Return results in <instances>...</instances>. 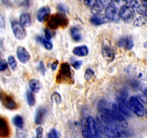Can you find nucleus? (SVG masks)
I'll list each match as a JSON object with an SVG mask.
<instances>
[{
  "label": "nucleus",
  "mask_w": 147,
  "mask_h": 138,
  "mask_svg": "<svg viewBox=\"0 0 147 138\" xmlns=\"http://www.w3.org/2000/svg\"><path fill=\"white\" fill-rule=\"evenodd\" d=\"M29 87L32 92L38 93L40 90L41 88V84L40 81L37 79H31L29 81Z\"/></svg>",
  "instance_id": "obj_21"
},
{
  "label": "nucleus",
  "mask_w": 147,
  "mask_h": 138,
  "mask_svg": "<svg viewBox=\"0 0 147 138\" xmlns=\"http://www.w3.org/2000/svg\"><path fill=\"white\" fill-rule=\"evenodd\" d=\"M11 26H12L14 36L17 39L22 40L26 38V31L24 29V27L20 22H17V21H12L11 23Z\"/></svg>",
  "instance_id": "obj_7"
},
{
  "label": "nucleus",
  "mask_w": 147,
  "mask_h": 138,
  "mask_svg": "<svg viewBox=\"0 0 147 138\" xmlns=\"http://www.w3.org/2000/svg\"><path fill=\"white\" fill-rule=\"evenodd\" d=\"M136 10L138 14H140L141 15H144L146 17H147V7L144 6V5H139V7L136 8Z\"/></svg>",
  "instance_id": "obj_32"
},
{
  "label": "nucleus",
  "mask_w": 147,
  "mask_h": 138,
  "mask_svg": "<svg viewBox=\"0 0 147 138\" xmlns=\"http://www.w3.org/2000/svg\"><path fill=\"white\" fill-rule=\"evenodd\" d=\"M16 135L18 137H25L28 136V132L25 129L22 128V127H18L17 129Z\"/></svg>",
  "instance_id": "obj_30"
},
{
  "label": "nucleus",
  "mask_w": 147,
  "mask_h": 138,
  "mask_svg": "<svg viewBox=\"0 0 147 138\" xmlns=\"http://www.w3.org/2000/svg\"><path fill=\"white\" fill-rule=\"evenodd\" d=\"M56 81L58 84H73L74 83L71 68L67 63H63L60 66L59 72L56 77Z\"/></svg>",
  "instance_id": "obj_1"
},
{
  "label": "nucleus",
  "mask_w": 147,
  "mask_h": 138,
  "mask_svg": "<svg viewBox=\"0 0 147 138\" xmlns=\"http://www.w3.org/2000/svg\"><path fill=\"white\" fill-rule=\"evenodd\" d=\"M10 129L6 119L0 117V137L5 138L9 136Z\"/></svg>",
  "instance_id": "obj_11"
},
{
  "label": "nucleus",
  "mask_w": 147,
  "mask_h": 138,
  "mask_svg": "<svg viewBox=\"0 0 147 138\" xmlns=\"http://www.w3.org/2000/svg\"><path fill=\"white\" fill-rule=\"evenodd\" d=\"M47 137L49 138H58L60 137V135H59V131L55 129H53L49 132V134L47 135Z\"/></svg>",
  "instance_id": "obj_33"
},
{
  "label": "nucleus",
  "mask_w": 147,
  "mask_h": 138,
  "mask_svg": "<svg viewBox=\"0 0 147 138\" xmlns=\"http://www.w3.org/2000/svg\"><path fill=\"white\" fill-rule=\"evenodd\" d=\"M69 24V21L65 16L62 15H54L49 18L48 27L51 29H56L59 27H65Z\"/></svg>",
  "instance_id": "obj_2"
},
{
  "label": "nucleus",
  "mask_w": 147,
  "mask_h": 138,
  "mask_svg": "<svg viewBox=\"0 0 147 138\" xmlns=\"http://www.w3.org/2000/svg\"><path fill=\"white\" fill-rule=\"evenodd\" d=\"M118 46L121 48H123L125 50H131L134 48V41L132 39L129 37L123 38H121V40L118 41Z\"/></svg>",
  "instance_id": "obj_16"
},
{
  "label": "nucleus",
  "mask_w": 147,
  "mask_h": 138,
  "mask_svg": "<svg viewBox=\"0 0 147 138\" xmlns=\"http://www.w3.org/2000/svg\"><path fill=\"white\" fill-rule=\"evenodd\" d=\"M105 16L110 21H117L119 18L117 7L115 5H110L105 9Z\"/></svg>",
  "instance_id": "obj_9"
},
{
  "label": "nucleus",
  "mask_w": 147,
  "mask_h": 138,
  "mask_svg": "<svg viewBox=\"0 0 147 138\" xmlns=\"http://www.w3.org/2000/svg\"><path fill=\"white\" fill-rule=\"evenodd\" d=\"M17 57L21 63L25 64L30 59V55L25 48L22 46H19L17 49Z\"/></svg>",
  "instance_id": "obj_10"
},
{
  "label": "nucleus",
  "mask_w": 147,
  "mask_h": 138,
  "mask_svg": "<svg viewBox=\"0 0 147 138\" xmlns=\"http://www.w3.org/2000/svg\"><path fill=\"white\" fill-rule=\"evenodd\" d=\"M5 27V19H4V17L2 16V15L0 14V28H3Z\"/></svg>",
  "instance_id": "obj_44"
},
{
  "label": "nucleus",
  "mask_w": 147,
  "mask_h": 138,
  "mask_svg": "<svg viewBox=\"0 0 147 138\" xmlns=\"http://www.w3.org/2000/svg\"><path fill=\"white\" fill-rule=\"evenodd\" d=\"M51 69L53 71H56L58 68V61H54L51 63Z\"/></svg>",
  "instance_id": "obj_45"
},
{
  "label": "nucleus",
  "mask_w": 147,
  "mask_h": 138,
  "mask_svg": "<svg viewBox=\"0 0 147 138\" xmlns=\"http://www.w3.org/2000/svg\"><path fill=\"white\" fill-rule=\"evenodd\" d=\"M82 136L85 138L92 137L91 135V133H90V130H89L87 120H84V119H83L82 122Z\"/></svg>",
  "instance_id": "obj_22"
},
{
  "label": "nucleus",
  "mask_w": 147,
  "mask_h": 138,
  "mask_svg": "<svg viewBox=\"0 0 147 138\" xmlns=\"http://www.w3.org/2000/svg\"><path fill=\"white\" fill-rule=\"evenodd\" d=\"M57 8H58V9H59V11H60V12H67V11H68V8L66 7L65 5H61V4H60V5H58Z\"/></svg>",
  "instance_id": "obj_42"
},
{
  "label": "nucleus",
  "mask_w": 147,
  "mask_h": 138,
  "mask_svg": "<svg viewBox=\"0 0 147 138\" xmlns=\"http://www.w3.org/2000/svg\"><path fill=\"white\" fill-rule=\"evenodd\" d=\"M87 125H88L89 130H90V133L92 137H96L98 136V132H97V127H96V122L95 120L92 117H88L87 119Z\"/></svg>",
  "instance_id": "obj_15"
},
{
  "label": "nucleus",
  "mask_w": 147,
  "mask_h": 138,
  "mask_svg": "<svg viewBox=\"0 0 147 138\" xmlns=\"http://www.w3.org/2000/svg\"><path fill=\"white\" fill-rule=\"evenodd\" d=\"M100 2L102 5L103 7H107V6L112 4V0H100Z\"/></svg>",
  "instance_id": "obj_41"
},
{
  "label": "nucleus",
  "mask_w": 147,
  "mask_h": 138,
  "mask_svg": "<svg viewBox=\"0 0 147 138\" xmlns=\"http://www.w3.org/2000/svg\"><path fill=\"white\" fill-rule=\"evenodd\" d=\"M44 32H45V38H46V39L50 40L52 38L51 33L50 30H49V29H46L44 30Z\"/></svg>",
  "instance_id": "obj_43"
},
{
  "label": "nucleus",
  "mask_w": 147,
  "mask_h": 138,
  "mask_svg": "<svg viewBox=\"0 0 147 138\" xmlns=\"http://www.w3.org/2000/svg\"><path fill=\"white\" fill-rule=\"evenodd\" d=\"M129 5L133 8H137L139 7V3L137 0H131L129 2Z\"/></svg>",
  "instance_id": "obj_40"
},
{
  "label": "nucleus",
  "mask_w": 147,
  "mask_h": 138,
  "mask_svg": "<svg viewBox=\"0 0 147 138\" xmlns=\"http://www.w3.org/2000/svg\"><path fill=\"white\" fill-rule=\"evenodd\" d=\"M146 23V17L144 15L139 16L134 21V25L135 27H138L144 26Z\"/></svg>",
  "instance_id": "obj_24"
},
{
  "label": "nucleus",
  "mask_w": 147,
  "mask_h": 138,
  "mask_svg": "<svg viewBox=\"0 0 147 138\" xmlns=\"http://www.w3.org/2000/svg\"><path fill=\"white\" fill-rule=\"evenodd\" d=\"M0 101L2 105L9 110H15L18 109V106L16 101L12 96L4 92L0 93Z\"/></svg>",
  "instance_id": "obj_6"
},
{
  "label": "nucleus",
  "mask_w": 147,
  "mask_h": 138,
  "mask_svg": "<svg viewBox=\"0 0 147 138\" xmlns=\"http://www.w3.org/2000/svg\"><path fill=\"white\" fill-rule=\"evenodd\" d=\"M117 105H118L119 110L121 111V113L126 117H131V109L128 107V101H127L126 97L123 96H120L116 98Z\"/></svg>",
  "instance_id": "obj_8"
},
{
  "label": "nucleus",
  "mask_w": 147,
  "mask_h": 138,
  "mask_svg": "<svg viewBox=\"0 0 147 138\" xmlns=\"http://www.w3.org/2000/svg\"><path fill=\"white\" fill-rule=\"evenodd\" d=\"M94 76V71H92V69L87 68L85 71V74H84V78H85L86 81H89L93 78Z\"/></svg>",
  "instance_id": "obj_31"
},
{
  "label": "nucleus",
  "mask_w": 147,
  "mask_h": 138,
  "mask_svg": "<svg viewBox=\"0 0 147 138\" xmlns=\"http://www.w3.org/2000/svg\"><path fill=\"white\" fill-rule=\"evenodd\" d=\"M111 114H112L114 123H116L118 125L123 127H126L128 126V122H127L124 115L119 110V108H118L117 104H113L112 105Z\"/></svg>",
  "instance_id": "obj_3"
},
{
  "label": "nucleus",
  "mask_w": 147,
  "mask_h": 138,
  "mask_svg": "<svg viewBox=\"0 0 147 138\" xmlns=\"http://www.w3.org/2000/svg\"><path fill=\"white\" fill-rule=\"evenodd\" d=\"M73 53L79 57H84L88 55L89 49L87 46H81L73 49Z\"/></svg>",
  "instance_id": "obj_17"
},
{
  "label": "nucleus",
  "mask_w": 147,
  "mask_h": 138,
  "mask_svg": "<svg viewBox=\"0 0 147 138\" xmlns=\"http://www.w3.org/2000/svg\"><path fill=\"white\" fill-rule=\"evenodd\" d=\"M102 55L105 60L108 63L112 62L115 59V53L113 50L109 46H104L102 50Z\"/></svg>",
  "instance_id": "obj_13"
},
{
  "label": "nucleus",
  "mask_w": 147,
  "mask_h": 138,
  "mask_svg": "<svg viewBox=\"0 0 147 138\" xmlns=\"http://www.w3.org/2000/svg\"><path fill=\"white\" fill-rule=\"evenodd\" d=\"M51 100L52 101H55V103H56V105H59L60 104H61V101H62L61 97L60 94H59L58 92H56V91H55V92L52 94Z\"/></svg>",
  "instance_id": "obj_28"
},
{
  "label": "nucleus",
  "mask_w": 147,
  "mask_h": 138,
  "mask_svg": "<svg viewBox=\"0 0 147 138\" xmlns=\"http://www.w3.org/2000/svg\"><path fill=\"white\" fill-rule=\"evenodd\" d=\"M144 91V94H145V95L146 96H147V88H144V91Z\"/></svg>",
  "instance_id": "obj_47"
},
{
  "label": "nucleus",
  "mask_w": 147,
  "mask_h": 138,
  "mask_svg": "<svg viewBox=\"0 0 147 138\" xmlns=\"http://www.w3.org/2000/svg\"><path fill=\"white\" fill-rule=\"evenodd\" d=\"M8 67V63H7L6 60H0V71H5Z\"/></svg>",
  "instance_id": "obj_35"
},
{
  "label": "nucleus",
  "mask_w": 147,
  "mask_h": 138,
  "mask_svg": "<svg viewBox=\"0 0 147 138\" xmlns=\"http://www.w3.org/2000/svg\"><path fill=\"white\" fill-rule=\"evenodd\" d=\"M36 137L38 138H41L43 137V129L42 127H38L36 128Z\"/></svg>",
  "instance_id": "obj_37"
},
{
  "label": "nucleus",
  "mask_w": 147,
  "mask_h": 138,
  "mask_svg": "<svg viewBox=\"0 0 147 138\" xmlns=\"http://www.w3.org/2000/svg\"><path fill=\"white\" fill-rule=\"evenodd\" d=\"M144 47L146 49H147V41L145 42V43H144Z\"/></svg>",
  "instance_id": "obj_48"
},
{
  "label": "nucleus",
  "mask_w": 147,
  "mask_h": 138,
  "mask_svg": "<svg viewBox=\"0 0 147 138\" xmlns=\"http://www.w3.org/2000/svg\"><path fill=\"white\" fill-rule=\"evenodd\" d=\"M8 64L10 66L11 69H12L13 71H15L17 68V62L14 56H10L8 57Z\"/></svg>",
  "instance_id": "obj_29"
},
{
  "label": "nucleus",
  "mask_w": 147,
  "mask_h": 138,
  "mask_svg": "<svg viewBox=\"0 0 147 138\" xmlns=\"http://www.w3.org/2000/svg\"><path fill=\"white\" fill-rule=\"evenodd\" d=\"M45 115H46V111H45V109L43 107H40L37 109L35 117V122L36 125H39L43 123Z\"/></svg>",
  "instance_id": "obj_18"
},
{
  "label": "nucleus",
  "mask_w": 147,
  "mask_h": 138,
  "mask_svg": "<svg viewBox=\"0 0 147 138\" xmlns=\"http://www.w3.org/2000/svg\"><path fill=\"white\" fill-rule=\"evenodd\" d=\"M37 40H38V42L41 43L45 47V48L47 49L48 50H51L53 49V44L47 39H45L42 37H38L37 38Z\"/></svg>",
  "instance_id": "obj_23"
},
{
  "label": "nucleus",
  "mask_w": 147,
  "mask_h": 138,
  "mask_svg": "<svg viewBox=\"0 0 147 138\" xmlns=\"http://www.w3.org/2000/svg\"><path fill=\"white\" fill-rule=\"evenodd\" d=\"M51 14V9L48 6L40 8L37 12V19L40 22H44L49 18Z\"/></svg>",
  "instance_id": "obj_12"
},
{
  "label": "nucleus",
  "mask_w": 147,
  "mask_h": 138,
  "mask_svg": "<svg viewBox=\"0 0 147 138\" xmlns=\"http://www.w3.org/2000/svg\"><path fill=\"white\" fill-rule=\"evenodd\" d=\"M20 23L25 27L31 25L30 15L28 13H22L20 17Z\"/></svg>",
  "instance_id": "obj_20"
},
{
  "label": "nucleus",
  "mask_w": 147,
  "mask_h": 138,
  "mask_svg": "<svg viewBox=\"0 0 147 138\" xmlns=\"http://www.w3.org/2000/svg\"><path fill=\"white\" fill-rule=\"evenodd\" d=\"M84 4L88 7H92L97 2V0H84Z\"/></svg>",
  "instance_id": "obj_38"
},
{
  "label": "nucleus",
  "mask_w": 147,
  "mask_h": 138,
  "mask_svg": "<svg viewBox=\"0 0 147 138\" xmlns=\"http://www.w3.org/2000/svg\"><path fill=\"white\" fill-rule=\"evenodd\" d=\"M143 2V5H144V6L147 7V0H141Z\"/></svg>",
  "instance_id": "obj_46"
},
{
  "label": "nucleus",
  "mask_w": 147,
  "mask_h": 138,
  "mask_svg": "<svg viewBox=\"0 0 147 138\" xmlns=\"http://www.w3.org/2000/svg\"><path fill=\"white\" fill-rule=\"evenodd\" d=\"M82 64L83 62L82 61V60H77V61L74 62V63H72V66H73V67L76 70H79V69L81 68Z\"/></svg>",
  "instance_id": "obj_36"
},
{
  "label": "nucleus",
  "mask_w": 147,
  "mask_h": 138,
  "mask_svg": "<svg viewBox=\"0 0 147 138\" xmlns=\"http://www.w3.org/2000/svg\"><path fill=\"white\" fill-rule=\"evenodd\" d=\"M144 115H146V118H147V109H146V111L144 112Z\"/></svg>",
  "instance_id": "obj_49"
},
{
  "label": "nucleus",
  "mask_w": 147,
  "mask_h": 138,
  "mask_svg": "<svg viewBox=\"0 0 147 138\" xmlns=\"http://www.w3.org/2000/svg\"><path fill=\"white\" fill-rule=\"evenodd\" d=\"M109 19L106 16L100 14L94 15L90 18V22L94 25H101L103 24L107 23L109 22Z\"/></svg>",
  "instance_id": "obj_14"
},
{
  "label": "nucleus",
  "mask_w": 147,
  "mask_h": 138,
  "mask_svg": "<svg viewBox=\"0 0 147 138\" xmlns=\"http://www.w3.org/2000/svg\"><path fill=\"white\" fill-rule=\"evenodd\" d=\"M115 6L119 7H123L125 6L127 4V0H115Z\"/></svg>",
  "instance_id": "obj_34"
},
{
  "label": "nucleus",
  "mask_w": 147,
  "mask_h": 138,
  "mask_svg": "<svg viewBox=\"0 0 147 138\" xmlns=\"http://www.w3.org/2000/svg\"><path fill=\"white\" fill-rule=\"evenodd\" d=\"M134 17H135L134 9L131 6H124L120 9L119 17L123 19L125 23H131Z\"/></svg>",
  "instance_id": "obj_5"
},
{
  "label": "nucleus",
  "mask_w": 147,
  "mask_h": 138,
  "mask_svg": "<svg viewBox=\"0 0 147 138\" xmlns=\"http://www.w3.org/2000/svg\"><path fill=\"white\" fill-rule=\"evenodd\" d=\"M103 9H104V7L102 6V5L100 2V3L97 2L95 5H94L92 7L91 12L93 15H97V14H99L100 12H101L103 10Z\"/></svg>",
  "instance_id": "obj_26"
},
{
  "label": "nucleus",
  "mask_w": 147,
  "mask_h": 138,
  "mask_svg": "<svg viewBox=\"0 0 147 138\" xmlns=\"http://www.w3.org/2000/svg\"><path fill=\"white\" fill-rule=\"evenodd\" d=\"M70 34L72 39L76 42H80L82 39V36L80 32V29L76 27H72L70 29Z\"/></svg>",
  "instance_id": "obj_19"
},
{
  "label": "nucleus",
  "mask_w": 147,
  "mask_h": 138,
  "mask_svg": "<svg viewBox=\"0 0 147 138\" xmlns=\"http://www.w3.org/2000/svg\"><path fill=\"white\" fill-rule=\"evenodd\" d=\"M26 99L28 105L29 106L32 107L35 105V98L33 94H32V91H28L26 93Z\"/></svg>",
  "instance_id": "obj_25"
},
{
  "label": "nucleus",
  "mask_w": 147,
  "mask_h": 138,
  "mask_svg": "<svg viewBox=\"0 0 147 138\" xmlns=\"http://www.w3.org/2000/svg\"><path fill=\"white\" fill-rule=\"evenodd\" d=\"M128 107L131 111H132L138 117H143L144 115V108L141 101L136 96H131L128 101Z\"/></svg>",
  "instance_id": "obj_4"
},
{
  "label": "nucleus",
  "mask_w": 147,
  "mask_h": 138,
  "mask_svg": "<svg viewBox=\"0 0 147 138\" xmlns=\"http://www.w3.org/2000/svg\"><path fill=\"white\" fill-rule=\"evenodd\" d=\"M39 69H40V71L41 72V74L43 75H45V74H46V67H45L44 63L43 61H40L39 63Z\"/></svg>",
  "instance_id": "obj_39"
},
{
  "label": "nucleus",
  "mask_w": 147,
  "mask_h": 138,
  "mask_svg": "<svg viewBox=\"0 0 147 138\" xmlns=\"http://www.w3.org/2000/svg\"><path fill=\"white\" fill-rule=\"evenodd\" d=\"M13 123L18 127H21L23 126V119L20 115H16L13 118Z\"/></svg>",
  "instance_id": "obj_27"
}]
</instances>
